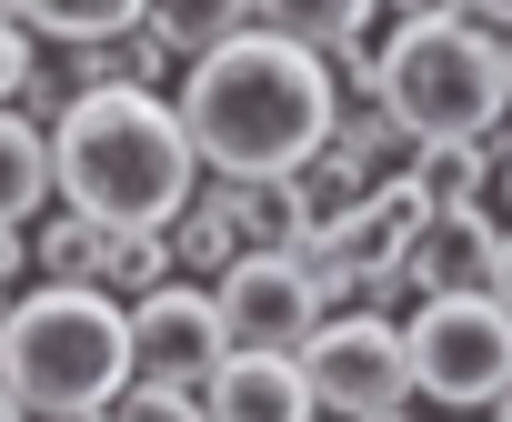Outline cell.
Returning <instances> with one entry per match:
<instances>
[{
	"label": "cell",
	"instance_id": "obj_12",
	"mask_svg": "<svg viewBox=\"0 0 512 422\" xmlns=\"http://www.w3.org/2000/svg\"><path fill=\"white\" fill-rule=\"evenodd\" d=\"M402 171L422 181V201L432 211H492V141H412L402 151Z\"/></svg>",
	"mask_w": 512,
	"mask_h": 422
},
{
	"label": "cell",
	"instance_id": "obj_5",
	"mask_svg": "<svg viewBox=\"0 0 512 422\" xmlns=\"http://www.w3.org/2000/svg\"><path fill=\"white\" fill-rule=\"evenodd\" d=\"M402 342H412V392L452 412H492V392L512 382V312L492 292H422Z\"/></svg>",
	"mask_w": 512,
	"mask_h": 422
},
{
	"label": "cell",
	"instance_id": "obj_25",
	"mask_svg": "<svg viewBox=\"0 0 512 422\" xmlns=\"http://www.w3.org/2000/svg\"><path fill=\"white\" fill-rule=\"evenodd\" d=\"M492 302L512 312V232H502V252H492Z\"/></svg>",
	"mask_w": 512,
	"mask_h": 422
},
{
	"label": "cell",
	"instance_id": "obj_16",
	"mask_svg": "<svg viewBox=\"0 0 512 422\" xmlns=\"http://www.w3.org/2000/svg\"><path fill=\"white\" fill-rule=\"evenodd\" d=\"M231 252H241V232H231V201H221V181L201 171V191L171 211V272H231Z\"/></svg>",
	"mask_w": 512,
	"mask_h": 422
},
{
	"label": "cell",
	"instance_id": "obj_20",
	"mask_svg": "<svg viewBox=\"0 0 512 422\" xmlns=\"http://www.w3.org/2000/svg\"><path fill=\"white\" fill-rule=\"evenodd\" d=\"M111 422H211V412H201V392H191V382L131 372V382H121V402H111Z\"/></svg>",
	"mask_w": 512,
	"mask_h": 422
},
{
	"label": "cell",
	"instance_id": "obj_1",
	"mask_svg": "<svg viewBox=\"0 0 512 422\" xmlns=\"http://www.w3.org/2000/svg\"><path fill=\"white\" fill-rule=\"evenodd\" d=\"M342 91H332V61L282 41V31H231L221 51H201L181 71V131L201 151V171H302L332 131Z\"/></svg>",
	"mask_w": 512,
	"mask_h": 422
},
{
	"label": "cell",
	"instance_id": "obj_22",
	"mask_svg": "<svg viewBox=\"0 0 512 422\" xmlns=\"http://www.w3.org/2000/svg\"><path fill=\"white\" fill-rule=\"evenodd\" d=\"M452 21L482 31V41H512V0H452Z\"/></svg>",
	"mask_w": 512,
	"mask_h": 422
},
{
	"label": "cell",
	"instance_id": "obj_27",
	"mask_svg": "<svg viewBox=\"0 0 512 422\" xmlns=\"http://www.w3.org/2000/svg\"><path fill=\"white\" fill-rule=\"evenodd\" d=\"M0 422H31V412H21V392H11V382H0Z\"/></svg>",
	"mask_w": 512,
	"mask_h": 422
},
{
	"label": "cell",
	"instance_id": "obj_33",
	"mask_svg": "<svg viewBox=\"0 0 512 422\" xmlns=\"http://www.w3.org/2000/svg\"><path fill=\"white\" fill-rule=\"evenodd\" d=\"M312 422H342V412H312Z\"/></svg>",
	"mask_w": 512,
	"mask_h": 422
},
{
	"label": "cell",
	"instance_id": "obj_28",
	"mask_svg": "<svg viewBox=\"0 0 512 422\" xmlns=\"http://www.w3.org/2000/svg\"><path fill=\"white\" fill-rule=\"evenodd\" d=\"M492 422H512V382H502V392H492Z\"/></svg>",
	"mask_w": 512,
	"mask_h": 422
},
{
	"label": "cell",
	"instance_id": "obj_6",
	"mask_svg": "<svg viewBox=\"0 0 512 422\" xmlns=\"http://www.w3.org/2000/svg\"><path fill=\"white\" fill-rule=\"evenodd\" d=\"M302 382H312V412H342V422L402 412V402H412V342H402V322H382L372 302H362V312H322V322L302 332Z\"/></svg>",
	"mask_w": 512,
	"mask_h": 422
},
{
	"label": "cell",
	"instance_id": "obj_14",
	"mask_svg": "<svg viewBox=\"0 0 512 422\" xmlns=\"http://www.w3.org/2000/svg\"><path fill=\"white\" fill-rule=\"evenodd\" d=\"M111 242H121L111 222H91V211H71V201H61L51 222L31 232V272H41V282H91V292H101V272H111Z\"/></svg>",
	"mask_w": 512,
	"mask_h": 422
},
{
	"label": "cell",
	"instance_id": "obj_9",
	"mask_svg": "<svg viewBox=\"0 0 512 422\" xmlns=\"http://www.w3.org/2000/svg\"><path fill=\"white\" fill-rule=\"evenodd\" d=\"M201 412L211 422H312L302 352H221L201 372Z\"/></svg>",
	"mask_w": 512,
	"mask_h": 422
},
{
	"label": "cell",
	"instance_id": "obj_18",
	"mask_svg": "<svg viewBox=\"0 0 512 422\" xmlns=\"http://www.w3.org/2000/svg\"><path fill=\"white\" fill-rule=\"evenodd\" d=\"M11 11L31 21V41H61V51H81V41H121V31H141V0H11Z\"/></svg>",
	"mask_w": 512,
	"mask_h": 422
},
{
	"label": "cell",
	"instance_id": "obj_4",
	"mask_svg": "<svg viewBox=\"0 0 512 422\" xmlns=\"http://www.w3.org/2000/svg\"><path fill=\"white\" fill-rule=\"evenodd\" d=\"M372 101L402 121V141H492L502 111H512L502 41L462 31L452 11H442V21H392Z\"/></svg>",
	"mask_w": 512,
	"mask_h": 422
},
{
	"label": "cell",
	"instance_id": "obj_11",
	"mask_svg": "<svg viewBox=\"0 0 512 422\" xmlns=\"http://www.w3.org/2000/svg\"><path fill=\"white\" fill-rule=\"evenodd\" d=\"M221 181V201H231V232H241V252H302V232H312V201H302V171H211Z\"/></svg>",
	"mask_w": 512,
	"mask_h": 422
},
{
	"label": "cell",
	"instance_id": "obj_26",
	"mask_svg": "<svg viewBox=\"0 0 512 422\" xmlns=\"http://www.w3.org/2000/svg\"><path fill=\"white\" fill-rule=\"evenodd\" d=\"M492 211H502V232H512V151H502V171H492Z\"/></svg>",
	"mask_w": 512,
	"mask_h": 422
},
{
	"label": "cell",
	"instance_id": "obj_7",
	"mask_svg": "<svg viewBox=\"0 0 512 422\" xmlns=\"http://www.w3.org/2000/svg\"><path fill=\"white\" fill-rule=\"evenodd\" d=\"M211 312L231 352H302V332L322 322V292L302 252H231V272H211Z\"/></svg>",
	"mask_w": 512,
	"mask_h": 422
},
{
	"label": "cell",
	"instance_id": "obj_19",
	"mask_svg": "<svg viewBox=\"0 0 512 422\" xmlns=\"http://www.w3.org/2000/svg\"><path fill=\"white\" fill-rule=\"evenodd\" d=\"M161 282H171V232H121L101 292H111V302H141V292H161Z\"/></svg>",
	"mask_w": 512,
	"mask_h": 422
},
{
	"label": "cell",
	"instance_id": "obj_31",
	"mask_svg": "<svg viewBox=\"0 0 512 422\" xmlns=\"http://www.w3.org/2000/svg\"><path fill=\"white\" fill-rule=\"evenodd\" d=\"M502 81H512V41H502Z\"/></svg>",
	"mask_w": 512,
	"mask_h": 422
},
{
	"label": "cell",
	"instance_id": "obj_23",
	"mask_svg": "<svg viewBox=\"0 0 512 422\" xmlns=\"http://www.w3.org/2000/svg\"><path fill=\"white\" fill-rule=\"evenodd\" d=\"M31 272V222H0V292Z\"/></svg>",
	"mask_w": 512,
	"mask_h": 422
},
{
	"label": "cell",
	"instance_id": "obj_2",
	"mask_svg": "<svg viewBox=\"0 0 512 422\" xmlns=\"http://www.w3.org/2000/svg\"><path fill=\"white\" fill-rule=\"evenodd\" d=\"M201 191V151L181 101L151 81H91L51 121V201L91 211L111 232H171V211Z\"/></svg>",
	"mask_w": 512,
	"mask_h": 422
},
{
	"label": "cell",
	"instance_id": "obj_21",
	"mask_svg": "<svg viewBox=\"0 0 512 422\" xmlns=\"http://www.w3.org/2000/svg\"><path fill=\"white\" fill-rule=\"evenodd\" d=\"M21 81H31V21L0 0V101H21Z\"/></svg>",
	"mask_w": 512,
	"mask_h": 422
},
{
	"label": "cell",
	"instance_id": "obj_13",
	"mask_svg": "<svg viewBox=\"0 0 512 422\" xmlns=\"http://www.w3.org/2000/svg\"><path fill=\"white\" fill-rule=\"evenodd\" d=\"M141 31L161 61H201L231 31H251V0H141Z\"/></svg>",
	"mask_w": 512,
	"mask_h": 422
},
{
	"label": "cell",
	"instance_id": "obj_30",
	"mask_svg": "<svg viewBox=\"0 0 512 422\" xmlns=\"http://www.w3.org/2000/svg\"><path fill=\"white\" fill-rule=\"evenodd\" d=\"M362 422H412V412H362Z\"/></svg>",
	"mask_w": 512,
	"mask_h": 422
},
{
	"label": "cell",
	"instance_id": "obj_15",
	"mask_svg": "<svg viewBox=\"0 0 512 422\" xmlns=\"http://www.w3.org/2000/svg\"><path fill=\"white\" fill-rule=\"evenodd\" d=\"M41 201H51V131L0 101V222H31Z\"/></svg>",
	"mask_w": 512,
	"mask_h": 422
},
{
	"label": "cell",
	"instance_id": "obj_10",
	"mask_svg": "<svg viewBox=\"0 0 512 422\" xmlns=\"http://www.w3.org/2000/svg\"><path fill=\"white\" fill-rule=\"evenodd\" d=\"M492 252H502V211H432L422 242L402 252L412 292H492Z\"/></svg>",
	"mask_w": 512,
	"mask_h": 422
},
{
	"label": "cell",
	"instance_id": "obj_32",
	"mask_svg": "<svg viewBox=\"0 0 512 422\" xmlns=\"http://www.w3.org/2000/svg\"><path fill=\"white\" fill-rule=\"evenodd\" d=\"M0 322H11V292H0Z\"/></svg>",
	"mask_w": 512,
	"mask_h": 422
},
{
	"label": "cell",
	"instance_id": "obj_24",
	"mask_svg": "<svg viewBox=\"0 0 512 422\" xmlns=\"http://www.w3.org/2000/svg\"><path fill=\"white\" fill-rule=\"evenodd\" d=\"M452 0H382V21H442Z\"/></svg>",
	"mask_w": 512,
	"mask_h": 422
},
{
	"label": "cell",
	"instance_id": "obj_17",
	"mask_svg": "<svg viewBox=\"0 0 512 422\" xmlns=\"http://www.w3.org/2000/svg\"><path fill=\"white\" fill-rule=\"evenodd\" d=\"M382 11V0H251V21H262V31H282V41H302V51H342L362 21Z\"/></svg>",
	"mask_w": 512,
	"mask_h": 422
},
{
	"label": "cell",
	"instance_id": "obj_8",
	"mask_svg": "<svg viewBox=\"0 0 512 422\" xmlns=\"http://www.w3.org/2000/svg\"><path fill=\"white\" fill-rule=\"evenodd\" d=\"M121 312H131V372H161V382H191L201 392V372L231 352L221 342V312H211V282H161V292H141Z\"/></svg>",
	"mask_w": 512,
	"mask_h": 422
},
{
	"label": "cell",
	"instance_id": "obj_3",
	"mask_svg": "<svg viewBox=\"0 0 512 422\" xmlns=\"http://www.w3.org/2000/svg\"><path fill=\"white\" fill-rule=\"evenodd\" d=\"M0 382L21 392L31 422L51 412H111L131 382V312L91 282H41L0 322Z\"/></svg>",
	"mask_w": 512,
	"mask_h": 422
},
{
	"label": "cell",
	"instance_id": "obj_29",
	"mask_svg": "<svg viewBox=\"0 0 512 422\" xmlns=\"http://www.w3.org/2000/svg\"><path fill=\"white\" fill-rule=\"evenodd\" d=\"M51 422H111V412H51Z\"/></svg>",
	"mask_w": 512,
	"mask_h": 422
}]
</instances>
